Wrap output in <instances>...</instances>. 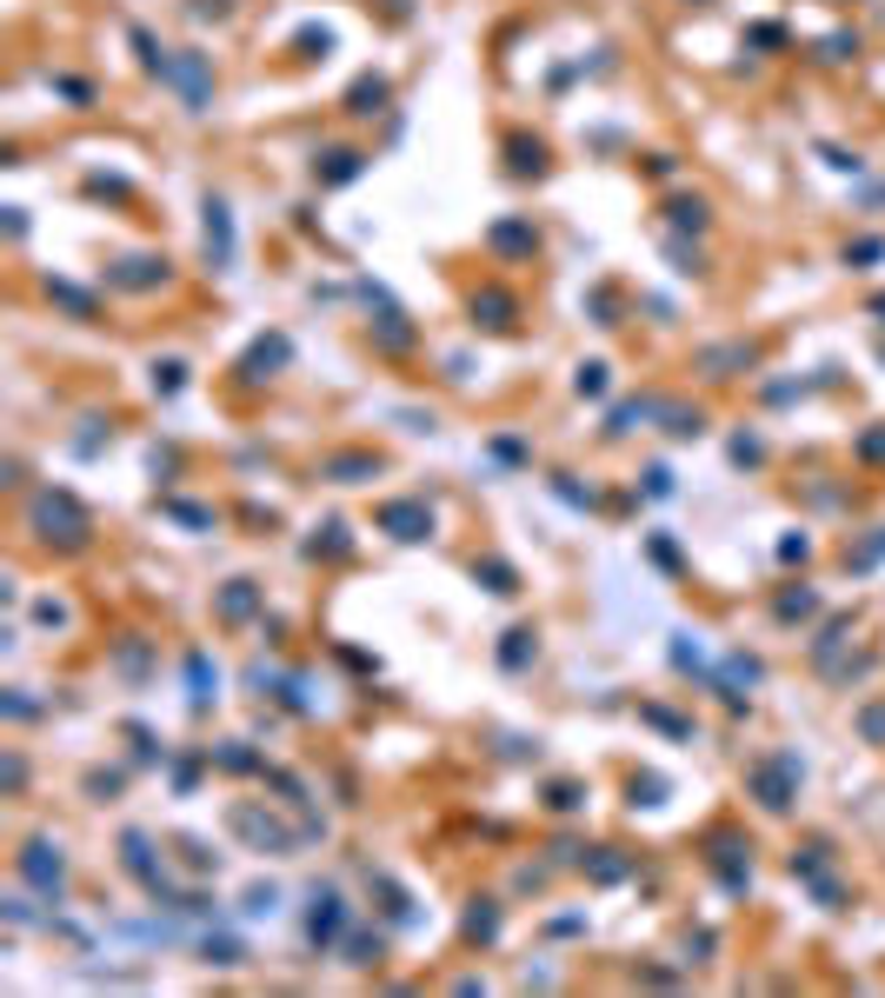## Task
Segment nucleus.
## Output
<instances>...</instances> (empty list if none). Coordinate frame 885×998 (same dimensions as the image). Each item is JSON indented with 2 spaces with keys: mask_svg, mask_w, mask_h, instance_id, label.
I'll return each instance as SVG.
<instances>
[{
  "mask_svg": "<svg viewBox=\"0 0 885 998\" xmlns=\"http://www.w3.org/2000/svg\"><path fill=\"white\" fill-rule=\"evenodd\" d=\"M27 533L40 539V546H54V553H80L94 539V520H88V507L67 492V486H40L34 499H27Z\"/></svg>",
  "mask_w": 885,
  "mask_h": 998,
  "instance_id": "f257e3e1",
  "label": "nucleus"
},
{
  "mask_svg": "<svg viewBox=\"0 0 885 998\" xmlns=\"http://www.w3.org/2000/svg\"><path fill=\"white\" fill-rule=\"evenodd\" d=\"M160 80H167V88H181V101L200 114V107L213 101V54H200V47H181V54L167 60V73H160Z\"/></svg>",
  "mask_w": 885,
  "mask_h": 998,
  "instance_id": "f03ea898",
  "label": "nucleus"
},
{
  "mask_svg": "<svg viewBox=\"0 0 885 998\" xmlns=\"http://www.w3.org/2000/svg\"><path fill=\"white\" fill-rule=\"evenodd\" d=\"M746 786L759 792L766 812H785V805L799 799V759H792V753H772V759H759V766L746 773Z\"/></svg>",
  "mask_w": 885,
  "mask_h": 998,
  "instance_id": "7ed1b4c3",
  "label": "nucleus"
},
{
  "mask_svg": "<svg viewBox=\"0 0 885 998\" xmlns=\"http://www.w3.org/2000/svg\"><path fill=\"white\" fill-rule=\"evenodd\" d=\"M380 533H393L399 546H420V539H433V507H427V499H386V507H380Z\"/></svg>",
  "mask_w": 885,
  "mask_h": 998,
  "instance_id": "20e7f679",
  "label": "nucleus"
},
{
  "mask_svg": "<svg viewBox=\"0 0 885 998\" xmlns=\"http://www.w3.org/2000/svg\"><path fill=\"white\" fill-rule=\"evenodd\" d=\"M487 254H493V260H520V254H539V227H533L526 213H513V220H493V227H487Z\"/></svg>",
  "mask_w": 885,
  "mask_h": 998,
  "instance_id": "39448f33",
  "label": "nucleus"
},
{
  "mask_svg": "<svg viewBox=\"0 0 885 998\" xmlns=\"http://www.w3.org/2000/svg\"><path fill=\"white\" fill-rule=\"evenodd\" d=\"M466 313H473V326L506 333V326H520V293H506V287H479V293L466 300Z\"/></svg>",
  "mask_w": 885,
  "mask_h": 998,
  "instance_id": "423d86ee",
  "label": "nucleus"
},
{
  "mask_svg": "<svg viewBox=\"0 0 885 998\" xmlns=\"http://www.w3.org/2000/svg\"><path fill=\"white\" fill-rule=\"evenodd\" d=\"M14 866H21V879H27V885H40L47 898H54V892H60V879H67V859H60V846H47V839L21 846V859H14Z\"/></svg>",
  "mask_w": 885,
  "mask_h": 998,
  "instance_id": "0eeeda50",
  "label": "nucleus"
},
{
  "mask_svg": "<svg viewBox=\"0 0 885 998\" xmlns=\"http://www.w3.org/2000/svg\"><path fill=\"white\" fill-rule=\"evenodd\" d=\"M107 287H120V293L167 287V260H160V254H133V260H114V267H107Z\"/></svg>",
  "mask_w": 885,
  "mask_h": 998,
  "instance_id": "6e6552de",
  "label": "nucleus"
},
{
  "mask_svg": "<svg viewBox=\"0 0 885 998\" xmlns=\"http://www.w3.org/2000/svg\"><path fill=\"white\" fill-rule=\"evenodd\" d=\"M360 174H366V153H360V147H334V153L313 160V181H319V187H347V181H360Z\"/></svg>",
  "mask_w": 885,
  "mask_h": 998,
  "instance_id": "1a4fd4ad",
  "label": "nucleus"
},
{
  "mask_svg": "<svg viewBox=\"0 0 885 998\" xmlns=\"http://www.w3.org/2000/svg\"><path fill=\"white\" fill-rule=\"evenodd\" d=\"M207 260H213V267L233 260V213H226V200H213V194H207Z\"/></svg>",
  "mask_w": 885,
  "mask_h": 998,
  "instance_id": "9d476101",
  "label": "nucleus"
},
{
  "mask_svg": "<svg viewBox=\"0 0 885 998\" xmlns=\"http://www.w3.org/2000/svg\"><path fill=\"white\" fill-rule=\"evenodd\" d=\"M380 473V453H334V460H319V479H334V486H360Z\"/></svg>",
  "mask_w": 885,
  "mask_h": 998,
  "instance_id": "9b49d317",
  "label": "nucleus"
},
{
  "mask_svg": "<svg viewBox=\"0 0 885 998\" xmlns=\"http://www.w3.org/2000/svg\"><path fill=\"white\" fill-rule=\"evenodd\" d=\"M506 174H513V181H539V174H546V140L513 134V140H506Z\"/></svg>",
  "mask_w": 885,
  "mask_h": 998,
  "instance_id": "f8f14e48",
  "label": "nucleus"
},
{
  "mask_svg": "<svg viewBox=\"0 0 885 998\" xmlns=\"http://www.w3.org/2000/svg\"><path fill=\"white\" fill-rule=\"evenodd\" d=\"M373 340H380V347H386V353H407V347H414V340H420V333H414V326H407V313H399V306H386V313H380V320H373Z\"/></svg>",
  "mask_w": 885,
  "mask_h": 998,
  "instance_id": "ddd939ff",
  "label": "nucleus"
},
{
  "mask_svg": "<svg viewBox=\"0 0 885 998\" xmlns=\"http://www.w3.org/2000/svg\"><path fill=\"white\" fill-rule=\"evenodd\" d=\"M666 213H673V227H679V233H706V227H712L706 194H673V200H666Z\"/></svg>",
  "mask_w": 885,
  "mask_h": 998,
  "instance_id": "4468645a",
  "label": "nucleus"
},
{
  "mask_svg": "<svg viewBox=\"0 0 885 998\" xmlns=\"http://www.w3.org/2000/svg\"><path fill=\"white\" fill-rule=\"evenodd\" d=\"M47 300H60L73 320H101V300L88 287H73V280H47Z\"/></svg>",
  "mask_w": 885,
  "mask_h": 998,
  "instance_id": "2eb2a0df",
  "label": "nucleus"
},
{
  "mask_svg": "<svg viewBox=\"0 0 885 998\" xmlns=\"http://www.w3.org/2000/svg\"><path fill=\"white\" fill-rule=\"evenodd\" d=\"M660 413H666L660 399H632V406H619V413H613V420H606V433H613V440H626L632 427H647V420H660Z\"/></svg>",
  "mask_w": 885,
  "mask_h": 998,
  "instance_id": "dca6fc26",
  "label": "nucleus"
},
{
  "mask_svg": "<svg viewBox=\"0 0 885 998\" xmlns=\"http://www.w3.org/2000/svg\"><path fill=\"white\" fill-rule=\"evenodd\" d=\"M386 101H393L386 80H360V88L347 94V114H353V120H366V114H386Z\"/></svg>",
  "mask_w": 885,
  "mask_h": 998,
  "instance_id": "f3484780",
  "label": "nucleus"
},
{
  "mask_svg": "<svg viewBox=\"0 0 885 998\" xmlns=\"http://www.w3.org/2000/svg\"><path fill=\"white\" fill-rule=\"evenodd\" d=\"M340 919H347V912H340V898H334V892H327V898L313 892V926H306V932H313V945H327V939L340 932Z\"/></svg>",
  "mask_w": 885,
  "mask_h": 998,
  "instance_id": "a211bd4d",
  "label": "nucleus"
},
{
  "mask_svg": "<svg viewBox=\"0 0 885 998\" xmlns=\"http://www.w3.org/2000/svg\"><path fill=\"white\" fill-rule=\"evenodd\" d=\"M526 652H539V639H533V626H513V633H506V646H500V665H506V673H520Z\"/></svg>",
  "mask_w": 885,
  "mask_h": 998,
  "instance_id": "6ab92c4d",
  "label": "nucleus"
},
{
  "mask_svg": "<svg viewBox=\"0 0 885 998\" xmlns=\"http://www.w3.org/2000/svg\"><path fill=\"white\" fill-rule=\"evenodd\" d=\"M247 613H254V579H233L220 600V619H247Z\"/></svg>",
  "mask_w": 885,
  "mask_h": 998,
  "instance_id": "aec40b11",
  "label": "nucleus"
},
{
  "mask_svg": "<svg viewBox=\"0 0 885 998\" xmlns=\"http://www.w3.org/2000/svg\"><path fill=\"white\" fill-rule=\"evenodd\" d=\"M819 613V593L799 587V593H779V619H813Z\"/></svg>",
  "mask_w": 885,
  "mask_h": 998,
  "instance_id": "412c9836",
  "label": "nucleus"
},
{
  "mask_svg": "<svg viewBox=\"0 0 885 998\" xmlns=\"http://www.w3.org/2000/svg\"><path fill=\"white\" fill-rule=\"evenodd\" d=\"M473 572H487L493 579V593H520V572L506 559H473Z\"/></svg>",
  "mask_w": 885,
  "mask_h": 998,
  "instance_id": "4be33fe9",
  "label": "nucleus"
},
{
  "mask_svg": "<svg viewBox=\"0 0 885 998\" xmlns=\"http://www.w3.org/2000/svg\"><path fill=\"white\" fill-rule=\"evenodd\" d=\"M666 420H673V427H666L673 440H692V433H706V413H699V406H692V413H686V406H673Z\"/></svg>",
  "mask_w": 885,
  "mask_h": 998,
  "instance_id": "5701e85b",
  "label": "nucleus"
},
{
  "mask_svg": "<svg viewBox=\"0 0 885 998\" xmlns=\"http://www.w3.org/2000/svg\"><path fill=\"white\" fill-rule=\"evenodd\" d=\"M466 932H473V939H493V932H500V912H493V898H487V912H466Z\"/></svg>",
  "mask_w": 885,
  "mask_h": 998,
  "instance_id": "b1692460",
  "label": "nucleus"
},
{
  "mask_svg": "<svg viewBox=\"0 0 885 998\" xmlns=\"http://www.w3.org/2000/svg\"><path fill=\"white\" fill-rule=\"evenodd\" d=\"M852 54H859V34H832V40L819 47V60H832V67H839V60H852Z\"/></svg>",
  "mask_w": 885,
  "mask_h": 998,
  "instance_id": "393cba45",
  "label": "nucleus"
},
{
  "mask_svg": "<svg viewBox=\"0 0 885 998\" xmlns=\"http://www.w3.org/2000/svg\"><path fill=\"white\" fill-rule=\"evenodd\" d=\"M573 386H580V393H593V399H599V393H606V360H586V367H580V380H573Z\"/></svg>",
  "mask_w": 885,
  "mask_h": 998,
  "instance_id": "a878e982",
  "label": "nucleus"
},
{
  "mask_svg": "<svg viewBox=\"0 0 885 998\" xmlns=\"http://www.w3.org/2000/svg\"><path fill=\"white\" fill-rule=\"evenodd\" d=\"M546 805H552V812H573V805H580V786H567V779L546 786Z\"/></svg>",
  "mask_w": 885,
  "mask_h": 998,
  "instance_id": "bb28decb",
  "label": "nucleus"
},
{
  "mask_svg": "<svg viewBox=\"0 0 885 998\" xmlns=\"http://www.w3.org/2000/svg\"><path fill=\"white\" fill-rule=\"evenodd\" d=\"M181 373H187L181 360H167V367H153V393H181Z\"/></svg>",
  "mask_w": 885,
  "mask_h": 998,
  "instance_id": "cd10ccee",
  "label": "nucleus"
},
{
  "mask_svg": "<svg viewBox=\"0 0 885 998\" xmlns=\"http://www.w3.org/2000/svg\"><path fill=\"white\" fill-rule=\"evenodd\" d=\"M885 254V240H859V246H846V260H878Z\"/></svg>",
  "mask_w": 885,
  "mask_h": 998,
  "instance_id": "c85d7f7f",
  "label": "nucleus"
},
{
  "mask_svg": "<svg viewBox=\"0 0 885 998\" xmlns=\"http://www.w3.org/2000/svg\"><path fill=\"white\" fill-rule=\"evenodd\" d=\"M759 453H766V446H759V440H733V460H740V466H753V460H759Z\"/></svg>",
  "mask_w": 885,
  "mask_h": 998,
  "instance_id": "c756f323",
  "label": "nucleus"
}]
</instances>
